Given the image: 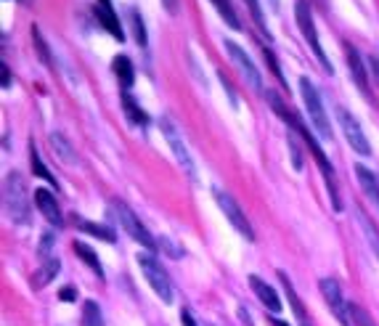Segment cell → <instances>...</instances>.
Wrapping results in <instances>:
<instances>
[{
	"instance_id": "cell-20",
	"label": "cell",
	"mask_w": 379,
	"mask_h": 326,
	"mask_svg": "<svg viewBox=\"0 0 379 326\" xmlns=\"http://www.w3.org/2000/svg\"><path fill=\"white\" fill-rule=\"evenodd\" d=\"M122 109H125L127 120L133 122V125H149V114L138 106V101L130 96V93H122Z\"/></svg>"
},
{
	"instance_id": "cell-12",
	"label": "cell",
	"mask_w": 379,
	"mask_h": 326,
	"mask_svg": "<svg viewBox=\"0 0 379 326\" xmlns=\"http://www.w3.org/2000/svg\"><path fill=\"white\" fill-rule=\"evenodd\" d=\"M34 205H37V210L43 212V218L48 221L51 225H59L64 223V218H61V210H59V202L53 199V194L48 189H37L34 191Z\"/></svg>"
},
{
	"instance_id": "cell-31",
	"label": "cell",
	"mask_w": 379,
	"mask_h": 326,
	"mask_svg": "<svg viewBox=\"0 0 379 326\" xmlns=\"http://www.w3.org/2000/svg\"><path fill=\"white\" fill-rule=\"evenodd\" d=\"M289 152H292V165L294 170H303V156H300V146H297V141H294V128H289Z\"/></svg>"
},
{
	"instance_id": "cell-37",
	"label": "cell",
	"mask_w": 379,
	"mask_h": 326,
	"mask_svg": "<svg viewBox=\"0 0 379 326\" xmlns=\"http://www.w3.org/2000/svg\"><path fill=\"white\" fill-rule=\"evenodd\" d=\"M0 72H3V88H11V72L6 64H0Z\"/></svg>"
},
{
	"instance_id": "cell-8",
	"label": "cell",
	"mask_w": 379,
	"mask_h": 326,
	"mask_svg": "<svg viewBox=\"0 0 379 326\" xmlns=\"http://www.w3.org/2000/svg\"><path fill=\"white\" fill-rule=\"evenodd\" d=\"M159 128H162V133H165V138H167V143H170V149H172V154H175V159H178V165L183 167V172L189 175L191 181H196L194 159H191L189 149H186V141H183V136H181V130L175 128V122H172L170 117H162V120H159Z\"/></svg>"
},
{
	"instance_id": "cell-2",
	"label": "cell",
	"mask_w": 379,
	"mask_h": 326,
	"mask_svg": "<svg viewBox=\"0 0 379 326\" xmlns=\"http://www.w3.org/2000/svg\"><path fill=\"white\" fill-rule=\"evenodd\" d=\"M294 19H297V27H300V32L305 37V43L310 45V51L316 53V59H318V64L327 69L329 74L334 72L331 67V61L327 59V53L321 48V40H318V30H316V21H313V11H310V3L308 0H297L294 3Z\"/></svg>"
},
{
	"instance_id": "cell-34",
	"label": "cell",
	"mask_w": 379,
	"mask_h": 326,
	"mask_svg": "<svg viewBox=\"0 0 379 326\" xmlns=\"http://www.w3.org/2000/svg\"><path fill=\"white\" fill-rule=\"evenodd\" d=\"M59 297H61L64 303H74V300H77V289H74V287H64V289L59 292Z\"/></svg>"
},
{
	"instance_id": "cell-28",
	"label": "cell",
	"mask_w": 379,
	"mask_h": 326,
	"mask_svg": "<svg viewBox=\"0 0 379 326\" xmlns=\"http://www.w3.org/2000/svg\"><path fill=\"white\" fill-rule=\"evenodd\" d=\"M130 30H133V37H136L138 45H146V24H143V19H141V14H138L136 8L130 11Z\"/></svg>"
},
{
	"instance_id": "cell-9",
	"label": "cell",
	"mask_w": 379,
	"mask_h": 326,
	"mask_svg": "<svg viewBox=\"0 0 379 326\" xmlns=\"http://www.w3.org/2000/svg\"><path fill=\"white\" fill-rule=\"evenodd\" d=\"M318 289L324 294V300H327V305L331 308L334 313V318L340 321L342 326H356L353 324V318H350V305L345 303V294H342V287H340V281L337 278H321L318 281Z\"/></svg>"
},
{
	"instance_id": "cell-29",
	"label": "cell",
	"mask_w": 379,
	"mask_h": 326,
	"mask_svg": "<svg viewBox=\"0 0 379 326\" xmlns=\"http://www.w3.org/2000/svg\"><path fill=\"white\" fill-rule=\"evenodd\" d=\"M350 318H353V324L356 326H377V321H374L361 305H356V303H350Z\"/></svg>"
},
{
	"instance_id": "cell-26",
	"label": "cell",
	"mask_w": 379,
	"mask_h": 326,
	"mask_svg": "<svg viewBox=\"0 0 379 326\" xmlns=\"http://www.w3.org/2000/svg\"><path fill=\"white\" fill-rule=\"evenodd\" d=\"M30 162H32V172H34V175L45 178L48 183H53V189H56V178H53V172H48V167L43 165V159H40L37 149H34V141H30Z\"/></svg>"
},
{
	"instance_id": "cell-36",
	"label": "cell",
	"mask_w": 379,
	"mask_h": 326,
	"mask_svg": "<svg viewBox=\"0 0 379 326\" xmlns=\"http://www.w3.org/2000/svg\"><path fill=\"white\" fill-rule=\"evenodd\" d=\"M369 67H371V77H374V83L379 85V59L377 56H371V59H369Z\"/></svg>"
},
{
	"instance_id": "cell-22",
	"label": "cell",
	"mask_w": 379,
	"mask_h": 326,
	"mask_svg": "<svg viewBox=\"0 0 379 326\" xmlns=\"http://www.w3.org/2000/svg\"><path fill=\"white\" fill-rule=\"evenodd\" d=\"M215 8H218V14L223 17V21L231 27V30H241V21L239 17H236V8L231 6V0H209Z\"/></svg>"
},
{
	"instance_id": "cell-3",
	"label": "cell",
	"mask_w": 379,
	"mask_h": 326,
	"mask_svg": "<svg viewBox=\"0 0 379 326\" xmlns=\"http://www.w3.org/2000/svg\"><path fill=\"white\" fill-rule=\"evenodd\" d=\"M300 96H303V103L308 109V117L313 122V128H316V133L324 141H331V125H329V117L324 112V101H321L318 90L308 77H300Z\"/></svg>"
},
{
	"instance_id": "cell-35",
	"label": "cell",
	"mask_w": 379,
	"mask_h": 326,
	"mask_svg": "<svg viewBox=\"0 0 379 326\" xmlns=\"http://www.w3.org/2000/svg\"><path fill=\"white\" fill-rule=\"evenodd\" d=\"M181 324H183V326H196V321H194V316H191L189 308L181 310Z\"/></svg>"
},
{
	"instance_id": "cell-38",
	"label": "cell",
	"mask_w": 379,
	"mask_h": 326,
	"mask_svg": "<svg viewBox=\"0 0 379 326\" xmlns=\"http://www.w3.org/2000/svg\"><path fill=\"white\" fill-rule=\"evenodd\" d=\"M162 6L167 8V14H178V0H162Z\"/></svg>"
},
{
	"instance_id": "cell-18",
	"label": "cell",
	"mask_w": 379,
	"mask_h": 326,
	"mask_svg": "<svg viewBox=\"0 0 379 326\" xmlns=\"http://www.w3.org/2000/svg\"><path fill=\"white\" fill-rule=\"evenodd\" d=\"M112 69H114L117 80H120L122 88H125V93H127V88L133 85V80H136V72H133V61H130L127 56H117V59H114V64H112Z\"/></svg>"
},
{
	"instance_id": "cell-27",
	"label": "cell",
	"mask_w": 379,
	"mask_h": 326,
	"mask_svg": "<svg viewBox=\"0 0 379 326\" xmlns=\"http://www.w3.org/2000/svg\"><path fill=\"white\" fill-rule=\"evenodd\" d=\"M32 43L37 53H40V61L45 64V67H53V59H51V51H48V45H45V40H43V34H40V27H32Z\"/></svg>"
},
{
	"instance_id": "cell-19",
	"label": "cell",
	"mask_w": 379,
	"mask_h": 326,
	"mask_svg": "<svg viewBox=\"0 0 379 326\" xmlns=\"http://www.w3.org/2000/svg\"><path fill=\"white\" fill-rule=\"evenodd\" d=\"M51 146H53V152L61 156V162L64 165H77V154H74V149H72V143H69L67 138L61 136V133H51Z\"/></svg>"
},
{
	"instance_id": "cell-25",
	"label": "cell",
	"mask_w": 379,
	"mask_h": 326,
	"mask_svg": "<svg viewBox=\"0 0 379 326\" xmlns=\"http://www.w3.org/2000/svg\"><path fill=\"white\" fill-rule=\"evenodd\" d=\"M358 223H361L363 228V236H366V241L371 244V249H374V255L379 258V231H377V225L371 223L366 215H363L361 210H358Z\"/></svg>"
},
{
	"instance_id": "cell-7",
	"label": "cell",
	"mask_w": 379,
	"mask_h": 326,
	"mask_svg": "<svg viewBox=\"0 0 379 326\" xmlns=\"http://www.w3.org/2000/svg\"><path fill=\"white\" fill-rule=\"evenodd\" d=\"M225 53H228V59L234 61V67L239 69V74L247 80V85L252 88L255 93H263L265 96V90H263V74H260V69L255 67V61L249 59V53L244 51L241 45H236L234 40H225Z\"/></svg>"
},
{
	"instance_id": "cell-33",
	"label": "cell",
	"mask_w": 379,
	"mask_h": 326,
	"mask_svg": "<svg viewBox=\"0 0 379 326\" xmlns=\"http://www.w3.org/2000/svg\"><path fill=\"white\" fill-rule=\"evenodd\" d=\"M247 3H249V11H252L255 21H258L260 27H265V21H263V11H260V3H258V0H247Z\"/></svg>"
},
{
	"instance_id": "cell-1",
	"label": "cell",
	"mask_w": 379,
	"mask_h": 326,
	"mask_svg": "<svg viewBox=\"0 0 379 326\" xmlns=\"http://www.w3.org/2000/svg\"><path fill=\"white\" fill-rule=\"evenodd\" d=\"M3 207L6 215L17 225H30L32 221V202H30V189L21 172H8L3 183Z\"/></svg>"
},
{
	"instance_id": "cell-30",
	"label": "cell",
	"mask_w": 379,
	"mask_h": 326,
	"mask_svg": "<svg viewBox=\"0 0 379 326\" xmlns=\"http://www.w3.org/2000/svg\"><path fill=\"white\" fill-rule=\"evenodd\" d=\"M53 244H56V236H53V231H45V234H43V239H40V247H37V258L43 260V263L53 258V255H51Z\"/></svg>"
},
{
	"instance_id": "cell-14",
	"label": "cell",
	"mask_w": 379,
	"mask_h": 326,
	"mask_svg": "<svg viewBox=\"0 0 379 326\" xmlns=\"http://www.w3.org/2000/svg\"><path fill=\"white\" fill-rule=\"evenodd\" d=\"M96 3H99L96 19L101 21V27L106 32L122 43V40H125V32H122V24H120V19H117V14H114V8H112V3H109V0H96Z\"/></svg>"
},
{
	"instance_id": "cell-21",
	"label": "cell",
	"mask_w": 379,
	"mask_h": 326,
	"mask_svg": "<svg viewBox=\"0 0 379 326\" xmlns=\"http://www.w3.org/2000/svg\"><path fill=\"white\" fill-rule=\"evenodd\" d=\"M59 265H61V263H59V258L45 260V263L40 265V271L32 276V287H34V289H43V287H45V284L51 281L53 276L59 274Z\"/></svg>"
},
{
	"instance_id": "cell-32",
	"label": "cell",
	"mask_w": 379,
	"mask_h": 326,
	"mask_svg": "<svg viewBox=\"0 0 379 326\" xmlns=\"http://www.w3.org/2000/svg\"><path fill=\"white\" fill-rule=\"evenodd\" d=\"M263 53H265V61H268V67H271V72H274V74H276V80H278L281 85H287V80H284V74H281V67L276 64V56H274V53H271V51H268L265 45H263Z\"/></svg>"
},
{
	"instance_id": "cell-16",
	"label": "cell",
	"mask_w": 379,
	"mask_h": 326,
	"mask_svg": "<svg viewBox=\"0 0 379 326\" xmlns=\"http://www.w3.org/2000/svg\"><path fill=\"white\" fill-rule=\"evenodd\" d=\"M278 278H281V284H284V292H287V297H289V305H292V310H294V316H297V321H300V326H310L308 313H305L303 303H300V297H297V292H294L289 276L284 274V271H278Z\"/></svg>"
},
{
	"instance_id": "cell-13",
	"label": "cell",
	"mask_w": 379,
	"mask_h": 326,
	"mask_svg": "<svg viewBox=\"0 0 379 326\" xmlns=\"http://www.w3.org/2000/svg\"><path fill=\"white\" fill-rule=\"evenodd\" d=\"M249 287H252V292L258 294V300L263 303V308H268L271 313H281V297L276 294V289L271 284H265L260 276H249Z\"/></svg>"
},
{
	"instance_id": "cell-15",
	"label": "cell",
	"mask_w": 379,
	"mask_h": 326,
	"mask_svg": "<svg viewBox=\"0 0 379 326\" xmlns=\"http://www.w3.org/2000/svg\"><path fill=\"white\" fill-rule=\"evenodd\" d=\"M356 178L361 183L363 194L379 207V175L374 170H369L366 165H356Z\"/></svg>"
},
{
	"instance_id": "cell-4",
	"label": "cell",
	"mask_w": 379,
	"mask_h": 326,
	"mask_svg": "<svg viewBox=\"0 0 379 326\" xmlns=\"http://www.w3.org/2000/svg\"><path fill=\"white\" fill-rule=\"evenodd\" d=\"M138 265H141V271H143V276H146L149 287L156 292V297H159L165 305H170L172 303V284H170L167 271L159 265V260H156L154 255H149V252H143V255H138Z\"/></svg>"
},
{
	"instance_id": "cell-6",
	"label": "cell",
	"mask_w": 379,
	"mask_h": 326,
	"mask_svg": "<svg viewBox=\"0 0 379 326\" xmlns=\"http://www.w3.org/2000/svg\"><path fill=\"white\" fill-rule=\"evenodd\" d=\"M212 196H215V202L218 207L223 210V215L228 218V223L234 225L236 231H239L241 236L247 241H255V231H252V223H249V218L244 215V210L239 207V202L228 194L225 189H212Z\"/></svg>"
},
{
	"instance_id": "cell-39",
	"label": "cell",
	"mask_w": 379,
	"mask_h": 326,
	"mask_svg": "<svg viewBox=\"0 0 379 326\" xmlns=\"http://www.w3.org/2000/svg\"><path fill=\"white\" fill-rule=\"evenodd\" d=\"M271 324H274V326H289V324H284L281 318H271Z\"/></svg>"
},
{
	"instance_id": "cell-11",
	"label": "cell",
	"mask_w": 379,
	"mask_h": 326,
	"mask_svg": "<svg viewBox=\"0 0 379 326\" xmlns=\"http://www.w3.org/2000/svg\"><path fill=\"white\" fill-rule=\"evenodd\" d=\"M345 61H347V72H350L353 83L358 85V90H361V93H369V72H366V64H363L358 48L350 45V43H345Z\"/></svg>"
},
{
	"instance_id": "cell-5",
	"label": "cell",
	"mask_w": 379,
	"mask_h": 326,
	"mask_svg": "<svg viewBox=\"0 0 379 326\" xmlns=\"http://www.w3.org/2000/svg\"><path fill=\"white\" fill-rule=\"evenodd\" d=\"M109 207H112V212L117 215V221H120V225L125 228V234H127L130 239H136L138 244H141V247H146V249H156V247H159L154 236L149 234V228L138 221V215L130 210V207L125 205V202L117 199V202H112Z\"/></svg>"
},
{
	"instance_id": "cell-23",
	"label": "cell",
	"mask_w": 379,
	"mask_h": 326,
	"mask_svg": "<svg viewBox=\"0 0 379 326\" xmlns=\"http://www.w3.org/2000/svg\"><path fill=\"white\" fill-rule=\"evenodd\" d=\"M77 225H80V231H85V234H90V236H96V239L101 241H117V236L106 228V225H99V223H90V221H83V218H77Z\"/></svg>"
},
{
	"instance_id": "cell-24",
	"label": "cell",
	"mask_w": 379,
	"mask_h": 326,
	"mask_svg": "<svg viewBox=\"0 0 379 326\" xmlns=\"http://www.w3.org/2000/svg\"><path fill=\"white\" fill-rule=\"evenodd\" d=\"M80 326H106L103 324L101 308H99L96 300H88L85 305H83V321H80Z\"/></svg>"
},
{
	"instance_id": "cell-17",
	"label": "cell",
	"mask_w": 379,
	"mask_h": 326,
	"mask_svg": "<svg viewBox=\"0 0 379 326\" xmlns=\"http://www.w3.org/2000/svg\"><path fill=\"white\" fill-rule=\"evenodd\" d=\"M72 249L77 252V258L83 260V263H85L88 268H90L93 274L99 276L101 281H103V278H106V276H103V265H101V260L96 258V252H93V249H90L88 244H83V241H74V244H72Z\"/></svg>"
},
{
	"instance_id": "cell-10",
	"label": "cell",
	"mask_w": 379,
	"mask_h": 326,
	"mask_svg": "<svg viewBox=\"0 0 379 326\" xmlns=\"http://www.w3.org/2000/svg\"><path fill=\"white\" fill-rule=\"evenodd\" d=\"M337 120H340V128H342V133H345V138H347V143H350V149L361 156L371 154V143H369V138H366V133L361 130L358 120H356L345 106H337Z\"/></svg>"
}]
</instances>
